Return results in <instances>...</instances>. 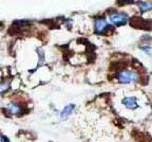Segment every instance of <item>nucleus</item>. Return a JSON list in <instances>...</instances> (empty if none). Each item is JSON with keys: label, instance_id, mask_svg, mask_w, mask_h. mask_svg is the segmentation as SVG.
<instances>
[{"label": "nucleus", "instance_id": "nucleus-5", "mask_svg": "<svg viewBox=\"0 0 152 142\" xmlns=\"http://www.w3.org/2000/svg\"><path fill=\"white\" fill-rule=\"evenodd\" d=\"M123 104L130 109H135L138 107V104H137V102H136V100L132 97H128V98L123 99Z\"/></svg>", "mask_w": 152, "mask_h": 142}, {"label": "nucleus", "instance_id": "nucleus-3", "mask_svg": "<svg viewBox=\"0 0 152 142\" xmlns=\"http://www.w3.org/2000/svg\"><path fill=\"white\" fill-rule=\"evenodd\" d=\"M110 29V24L106 21L104 18H96L94 21V31L96 34L107 33Z\"/></svg>", "mask_w": 152, "mask_h": 142}, {"label": "nucleus", "instance_id": "nucleus-7", "mask_svg": "<svg viewBox=\"0 0 152 142\" xmlns=\"http://www.w3.org/2000/svg\"><path fill=\"white\" fill-rule=\"evenodd\" d=\"M138 9L142 13L149 12L152 10V2H145V1H140L138 2Z\"/></svg>", "mask_w": 152, "mask_h": 142}, {"label": "nucleus", "instance_id": "nucleus-1", "mask_svg": "<svg viewBox=\"0 0 152 142\" xmlns=\"http://www.w3.org/2000/svg\"><path fill=\"white\" fill-rule=\"evenodd\" d=\"M117 80L123 84L136 83L140 80V74L135 70H123L117 75Z\"/></svg>", "mask_w": 152, "mask_h": 142}, {"label": "nucleus", "instance_id": "nucleus-4", "mask_svg": "<svg viewBox=\"0 0 152 142\" xmlns=\"http://www.w3.org/2000/svg\"><path fill=\"white\" fill-rule=\"evenodd\" d=\"M7 111L11 115H21L23 112V109H22V107L20 105L17 104V103L12 102L7 105Z\"/></svg>", "mask_w": 152, "mask_h": 142}, {"label": "nucleus", "instance_id": "nucleus-6", "mask_svg": "<svg viewBox=\"0 0 152 142\" xmlns=\"http://www.w3.org/2000/svg\"><path fill=\"white\" fill-rule=\"evenodd\" d=\"M74 108H75V105H74V104L66 105V106L64 108V110L61 111V114H60L61 119H66V118H68V117L72 114V111L74 110Z\"/></svg>", "mask_w": 152, "mask_h": 142}, {"label": "nucleus", "instance_id": "nucleus-2", "mask_svg": "<svg viewBox=\"0 0 152 142\" xmlns=\"http://www.w3.org/2000/svg\"><path fill=\"white\" fill-rule=\"evenodd\" d=\"M109 19L110 21H111V24H115L117 27H121V26H126L128 24L129 17L126 13L124 12H114L110 14Z\"/></svg>", "mask_w": 152, "mask_h": 142}, {"label": "nucleus", "instance_id": "nucleus-9", "mask_svg": "<svg viewBox=\"0 0 152 142\" xmlns=\"http://www.w3.org/2000/svg\"><path fill=\"white\" fill-rule=\"evenodd\" d=\"M1 142H9V141H7V139L4 137V136L1 135Z\"/></svg>", "mask_w": 152, "mask_h": 142}, {"label": "nucleus", "instance_id": "nucleus-8", "mask_svg": "<svg viewBox=\"0 0 152 142\" xmlns=\"http://www.w3.org/2000/svg\"><path fill=\"white\" fill-rule=\"evenodd\" d=\"M10 88V84L7 83V82H2V84H1V93H4L5 90H9Z\"/></svg>", "mask_w": 152, "mask_h": 142}]
</instances>
